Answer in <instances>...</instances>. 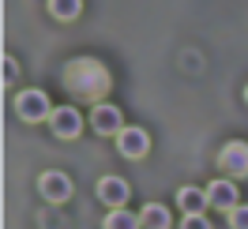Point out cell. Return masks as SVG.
<instances>
[{
  "label": "cell",
  "mask_w": 248,
  "mask_h": 229,
  "mask_svg": "<svg viewBox=\"0 0 248 229\" xmlns=\"http://www.w3.org/2000/svg\"><path fill=\"white\" fill-rule=\"evenodd\" d=\"M64 87L83 98V102H102L113 87V79H109L106 64L94 61V57H76V61L64 64Z\"/></svg>",
  "instance_id": "obj_1"
},
{
  "label": "cell",
  "mask_w": 248,
  "mask_h": 229,
  "mask_svg": "<svg viewBox=\"0 0 248 229\" xmlns=\"http://www.w3.org/2000/svg\"><path fill=\"white\" fill-rule=\"evenodd\" d=\"M218 169H226V177H233V181L248 177V143L230 139V143L218 151Z\"/></svg>",
  "instance_id": "obj_2"
},
{
  "label": "cell",
  "mask_w": 248,
  "mask_h": 229,
  "mask_svg": "<svg viewBox=\"0 0 248 229\" xmlns=\"http://www.w3.org/2000/svg\"><path fill=\"white\" fill-rule=\"evenodd\" d=\"M140 218H143V229H170L173 222H170V211L162 207V203H147L140 211Z\"/></svg>",
  "instance_id": "obj_10"
},
{
  "label": "cell",
  "mask_w": 248,
  "mask_h": 229,
  "mask_svg": "<svg viewBox=\"0 0 248 229\" xmlns=\"http://www.w3.org/2000/svg\"><path fill=\"white\" fill-rule=\"evenodd\" d=\"M177 203L185 207V214H200L207 203H211V196L207 192H200V188H181L177 192Z\"/></svg>",
  "instance_id": "obj_12"
},
{
  "label": "cell",
  "mask_w": 248,
  "mask_h": 229,
  "mask_svg": "<svg viewBox=\"0 0 248 229\" xmlns=\"http://www.w3.org/2000/svg\"><path fill=\"white\" fill-rule=\"evenodd\" d=\"M143 218H136V214H128L124 207H109L106 222H102V229H140Z\"/></svg>",
  "instance_id": "obj_11"
},
{
  "label": "cell",
  "mask_w": 248,
  "mask_h": 229,
  "mask_svg": "<svg viewBox=\"0 0 248 229\" xmlns=\"http://www.w3.org/2000/svg\"><path fill=\"white\" fill-rule=\"evenodd\" d=\"M117 147H121V154L124 158H143V154L151 151V136L143 132V128H121L117 132Z\"/></svg>",
  "instance_id": "obj_5"
},
{
  "label": "cell",
  "mask_w": 248,
  "mask_h": 229,
  "mask_svg": "<svg viewBox=\"0 0 248 229\" xmlns=\"http://www.w3.org/2000/svg\"><path fill=\"white\" fill-rule=\"evenodd\" d=\"M207 196H211V207H218V211H233V207H237V184H233V177L211 181V184H207Z\"/></svg>",
  "instance_id": "obj_7"
},
{
  "label": "cell",
  "mask_w": 248,
  "mask_h": 229,
  "mask_svg": "<svg viewBox=\"0 0 248 229\" xmlns=\"http://www.w3.org/2000/svg\"><path fill=\"white\" fill-rule=\"evenodd\" d=\"M91 124L94 132H102V136H113V132H121V109L109 106V102H94V113H91Z\"/></svg>",
  "instance_id": "obj_6"
},
{
  "label": "cell",
  "mask_w": 248,
  "mask_h": 229,
  "mask_svg": "<svg viewBox=\"0 0 248 229\" xmlns=\"http://www.w3.org/2000/svg\"><path fill=\"white\" fill-rule=\"evenodd\" d=\"M181 229H211V222L203 218V211H200V214H185V222H181Z\"/></svg>",
  "instance_id": "obj_15"
},
{
  "label": "cell",
  "mask_w": 248,
  "mask_h": 229,
  "mask_svg": "<svg viewBox=\"0 0 248 229\" xmlns=\"http://www.w3.org/2000/svg\"><path fill=\"white\" fill-rule=\"evenodd\" d=\"M230 229H248V207L245 203H237L230 211Z\"/></svg>",
  "instance_id": "obj_14"
},
{
  "label": "cell",
  "mask_w": 248,
  "mask_h": 229,
  "mask_svg": "<svg viewBox=\"0 0 248 229\" xmlns=\"http://www.w3.org/2000/svg\"><path fill=\"white\" fill-rule=\"evenodd\" d=\"M16 109H19V117H23V121H42V117H49V113H53L46 91H23V94L16 98Z\"/></svg>",
  "instance_id": "obj_3"
},
{
  "label": "cell",
  "mask_w": 248,
  "mask_h": 229,
  "mask_svg": "<svg viewBox=\"0 0 248 229\" xmlns=\"http://www.w3.org/2000/svg\"><path fill=\"white\" fill-rule=\"evenodd\" d=\"M38 188H42V196H46L49 203H64V199H72V181H68L64 173H42Z\"/></svg>",
  "instance_id": "obj_8"
},
{
  "label": "cell",
  "mask_w": 248,
  "mask_h": 229,
  "mask_svg": "<svg viewBox=\"0 0 248 229\" xmlns=\"http://www.w3.org/2000/svg\"><path fill=\"white\" fill-rule=\"evenodd\" d=\"M245 102H248V87H245Z\"/></svg>",
  "instance_id": "obj_17"
},
{
  "label": "cell",
  "mask_w": 248,
  "mask_h": 229,
  "mask_svg": "<svg viewBox=\"0 0 248 229\" xmlns=\"http://www.w3.org/2000/svg\"><path fill=\"white\" fill-rule=\"evenodd\" d=\"M49 12L68 23V19H76L79 12H83V0H49Z\"/></svg>",
  "instance_id": "obj_13"
},
{
  "label": "cell",
  "mask_w": 248,
  "mask_h": 229,
  "mask_svg": "<svg viewBox=\"0 0 248 229\" xmlns=\"http://www.w3.org/2000/svg\"><path fill=\"white\" fill-rule=\"evenodd\" d=\"M4 79H8V83L16 79V61H4Z\"/></svg>",
  "instance_id": "obj_16"
},
{
  "label": "cell",
  "mask_w": 248,
  "mask_h": 229,
  "mask_svg": "<svg viewBox=\"0 0 248 229\" xmlns=\"http://www.w3.org/2000/svg\"><path fill=\"white\" fill-rule=\"evenodd\" d=\"M49 124H53V132L61 139H76L83 132V117H79V109H68V106H57L49 113Z\"/></svg>",
  "instance_id": "obj_4"
},
{
  "label": "cell",
  "mask_w": 248,
  "mask_h": 229,
  "mask_svg": "<svg viewBox=\"0 0 248 229\" xmlns=\"http://www.w3.org/2000/svg\"><path fill=\"white\" fill-rule=\"evenodd\" d=\"M128 181H121V177H102L98 181V199L106 203V207H124L128 203Z\"/></svg>",
  "instance_id": "obj_9"
}]
</instances>
